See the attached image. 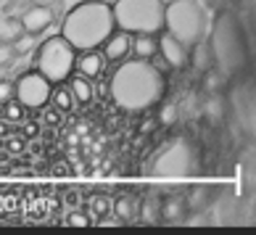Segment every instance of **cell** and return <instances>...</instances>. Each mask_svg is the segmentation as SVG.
Returning a JSON list of instances; mask_svg holds the SVG:
<instances>
[{
	"instance_id": "cell-15",
	"label": "cell",
	"mask_w": 256,
	"mask_h": 235,
	"mask_svg": "<svg viewBox=\"0 0 256 235\" xmlns=\"http://www.w3.org/2000/svg\"><path fill=\"white\" fill-rule=\"evenodd\" d=\"M26 30H24V24H22V18H8V22L0 24V40H6V42H14L18 40Z\"/></svg>"
},
{
	"instance_id": "cell-19",
	"label": "cell",
	"mask_w": 256,
	"mask_h": 235,
	"mask_svg": "<svg viewBox=\"0 0 256 235\" xmlns=\"http://www.w3.org/2000/svg\"><path fill=\"white\" fill-rule=\"evenodd\" d=\"M114 201H116V198H108V196L98 193V196H92V198H90V209H96L100 217H106L108 212H114Z\"/></svg>"
},
{
	"instance_id": "cell-7",
	"label": "cell",
	"mask_w": 256,
	"mask_h": 235,
	"mask_svg": "<svg viewBox=\"0 0 256 235\" xmlns=\"http://www.w3.org/2000/svg\"><path fill=\"white\" fill-rule=\"evenodd\" d=\"M190 45L182 42L180 37H174L172 32H158V53L166 58V64L172 69H182L188 66V61H190Z\"/></svg>"
},
{
	"instance_id": "cell-2",
	"label": "cell",
	"mask_w": 256,
	"mask_h": 235,
	"mask_svg": "<svg viewBox=\"0 0 256 235\" xmlns=\"http://www.w3.org/2000/svg\"><path fill=\"white\" fill-rule=\"evenodd\" d=\"M116 32V16L114 6L103 0H88L72 8L61 22V34L77 50H96Z\"/></svg>"
},
{
	"instance_id": "cell-16",
	"label": "cell",
	"mask_w": 256,
	"mask_h": 235,
	"mask_svg": "<svg viewBox=\"0 0 256 235\" xmlns=\"http://www.w3.org/2000/svg\"><path fill=\"white\" fill-rule=\"evenodd\" d=\"M24 114H26V108H24L16 98H11L8 103H3V116H6V122H22Z\"/></svg>"
},
{
	"instance_id": "cell-10",
	"label": "cell",
	"mask_w": 256,
	"mask_h": 235,
	"mask_svg": "<svg viewBox=\"0 0 256 235\" xmlns=\"http://www.w3.org/2000/svg\"><path fill=\"white\" fill-rule=\"evenodd\" d=\"M18 18H22V24H24V30H26V32L40 34V32H45V30H48V26L53 24L56 14H53V8H50V6L37 3V6H30V8H26V11L18 16Z\"/></svg>"
},
{
	"instance_id": "cell-8",
	"label": "cell",
	"mask_w": 256,
	"mask_h": 235,
	"mask_svg": "<svg viewBox=\"0 0 256 235\" xmlns=\"http://www.w3.org/2000/svg\"><path fill=\"white\" fill-rule=\"evenodd\" d=\"M106 66H108V58L103 56L100 48L96 50H80L77 53V64H74V74H82L88 80H100L106 77Z\"/></svg>"
},
{
	"instance_id": "cell-24",
	"label": "cell",
	"mask_w": 256,
	"mask_h": 235,
	"mask_svg": "<svg viewBox=\"0 0 256 235\" xmlns=\"http://www.w3.org/2000/svg\"><path fill=\"white\" fill-rule=\"evenodd\" d=\"M24 140H30V138H37V124H26L24 127V132H22Z\"/></svg>"
},
{
	"instance_id": "cell-18",
	"label": "cell",
	"mask_w": 256,
	"mask_h": 235,
	"mask_svg": "<svg viewBox=\"0 0 256 235\" xmlns=\"http://www.w3.org/2000/svg\"><path fill=\"white\" fill-rule=\"evenodd\" d=\"M182 212H185V204L177 198H166L164 206H161V217L164 220H177V217H182Z\"/></svg>"
},
{
	"instance_id": "cell-13",
	"label": "cell",
	"mask_w": 256,
	"mask_h": 235,
	"mask_svg": "<svg viewBox=\"0 0 256 235\" xmlns=\"http://www.w3.org/2000/svg\"><path fill=\"white\" fill-rule=\"evenodd\" d=\"M53 106H58L64 114L66 111H72L74 106H80L77 103V98H74V92H72V88H69V82H61V84H56L53 88Z\"/></svg>"
},
{
	"instance_id": "cell-25",
	"label": "cell",
	"mask_w": 256,
	"mask_h": 235,
	"mask_svg": "<svg viewBox=\"0 0 256 235\" xmlns=\"http://www.w3.org/2000/svg\"><path fill=\"white\" fill-rule=\"evenodd\" d=\"M8 148H11V151H22V148H24V143H22V140H8Z\"/></svg>"
},
{
	"instance_id": "cell-1",
	"label": "cell",
	"mask_w": 256,
	"mask_h": 235,
	"mask_svg": "<svg viewBox=\"0 0 256 235\" xmlns=\"http://www.w3.org/2000/svg\"><path fill=\"white\" fill-rule=\"evenodd\" d=\"M166 74L154 66V61L127 58L111 74V96L127 111H150L164 96Z\"/></svg>"
},
{
	"instance_id": "cell-12",
	"label": "cell",
	"mask_w": 256,
	"mask_h": 235,
	"mask_svg": "<svg viewBox=\"0 0 256 235\" xmlns=\"http://www.w3.org/2000/svg\"><path fill=\"white\" fill-rule=\"evenodd\" d=\"M69 88L74 92V98H77L80 106H88V103L96 98V82L82 77V74H72L69 77Z\"/></svg>"
},
{
	"instance_id": "cell-21",
	"label": "cell",
	"mask_w": 256,
	"mask_h": 235,
	"mask_svg": "<svg viewBox=\"0 0 256 235\" xmlns=\"http://www.w3.org/2000/svg\"><path fill=\"white\" fill-rule=\"evenodd\" d=\"M61 114H64V111H61L58 106L48 103V106L42 108V122H45V124H58V122H61Z\"/></svg>"
},
{
	"instance_id": "cell-26",
	"label": "cell",
	"mask_w": 256,
	"mask_h": 235,
	"mask_svg": "<svg viewBox=\"0 0 256 235\" xmlns=\"http://www.w3.org/2000/svg\"><path fill=\"white\" fill-rule=\"evenodd\" d=\"M6 132H8V127H6V124H0V135H6Z\"/></svg>"
},
{
	"instance_id": "cell-4",
	"label": "cell",
	"mask_w": 256,
	"mask_h": 235,
	"mask_svg": "<svg viewBox=\"0 0 256 235\" xmlns=\"http://www.w3.org/2000/svg\"><path fill=\"white\" fill-rule=\"evenodd\" d=\"M77 53L80 50L58 32L42 40L40 48L34 50V69H40L53 84L69 82L74 74V64H77Z\"/></svg>"
},
{
	"instance_id": "cell-6",
	"label": "cell",
	"mask_w": 256,
	"mask_h": 235,
	"mask_svg": "<svg viewBox=\"0 0 256 235\" xmlns=\"http://www.w3.org/2000/svg\"><path fill=\"white\" fill-rule=\"evenodd\" d=\"M14 84H16V100L22 103L26 111H42L53 100L56 84L34 66L26 69L24 74H18Z\"/></svg>"
},
{
	"instance_id": "cell-3",
	"label": "cell",
	"mask_w": 256,
	"mask_h": 235,
	"mask_svg": "<svg viewBox=\"0 0 256 235\" xmlns=\"http://www.w3.org/2000/svg\"><path fill=\"white\" fill-rule=\"evenodd\" d=\"M116 26L132 34L138 32H164L166 6L164 0H114Z\"/></svg>"
},
{
	"instance_id": "cell-23",
	"label": "cell",
	"mask_w": 256,
	"mask_h": 235,
	"mask_svg": "<svg viewBox=\"0 0 256 235\" xmlns=\"http://www.w3.org/2000/svg\"><path fill=\"white\" fill-rule=\"evenodd\" d=\"M11 98H16V84L11 80H0V103H8Z\"/></svg>"
},
{
	"instance_id": "cell-20",
	"label": "cell",
	"mask_w": 256,
	"mask_h": 235,
	"mask_svg": "<svg viewBox=\"0 0 256 235\" xmlns=\"http://www.w3.org/2000/svg\"><path fill=\"white\" fill-rule=\"evenodd\" d=\"M66 224H69V228H90L92 224L90 212H69L66 214Z\"/></svg>"
},
{
	"instance_id": "cell-9",
	"label": "cell",
	"mask_w": 256,
	"mask_h": 235,
	"mask_svg": "<svg viewBox=\"0 0 256 235\" xmlns=\"http://www.w3.org/2000/svg\"><path fill=\"white\" fill-rule=\"evenodd\" d=\"M103 56L108 58L111 66H119L122 61H127L132 58V32L127 30H119L116 26V32H114L106 42H103Z\"/></svg>"
},
{
	"instance_id": "cell-5",
	"label": "cell",
	"mask_w": 256,
	"mask_h": 235,
	"mask_svg": "<svg viewBox=\"0 0 256 235\" xmlns=\"http://www.w3.org/2000/svg\"><path fill=\"white\" fill-rule=\"evenodd\" d=\"M201 26H204V16L198 11V6L193 0H174L166 6V24L164 30L172 32L188 45H196L201 37Z\"/></svg>"
},
{
	"instance_id": "cell-11",
	"label": "cell",
	"mask_w": 256,
	"mask_h": 235,
	"mask_svg": "<svg viewBox=\"0 0 256 235\" xmlns=\"http://www.w3.org/2000/svg\"><path fill=\"white\" fill-rule=\"evenodd\" d=\"M158 53V32H138L132 34V56L150 61Z\"/></svg>"
},
{
	"instance_id": "cell-22",
	"label": "cell",
	"mask_w": 256,
	"mask_h": 235,
	"mask_svg": "<svg viewBox=\"0 0 256 235\" xmlns=\"http://www.w3.org/2000/svg\"><path fill=\"white\" fill-rule=\"evenodd\" d=\"M14 56H16V50H14V42L0 40V69L8 66V64L14 61Z\"/></svg>"
},
{
	"instance_id": "cell-14",
	"label": "cell",
	"mask_w": 256,
	"mask_h": 235,
	"mask_svg": "<svg viewBox=\"0 0 256 235\" xmlns=\"http://www.w3.org/2000/svg\"><path fill=\"white\" fill-rule=\"evenodd\" d=\"M114 214H119V217L124 220V222H130V220H135L138 214H140V206H138L135 198H130V196H122V198L114 201Z\"/></svg>"
},
{
	"instance_id": "cell-17",
	"label": "cell",
	"mask_w": 256,
	"mask_h": 235,
	"mask_svg": "<svg viewBox=\"0 0 256 235\" xmlns=\"http://www.w3.org/2000/svg\"><path fill=\"white\" fill-rule=\"evenodd\" d=\"M34 37L37 34H32V32H24L18 40H14V50H16V56H26V53H32V50H37L40 45L34 48Z\"/></svg>"
}]
</instances>
